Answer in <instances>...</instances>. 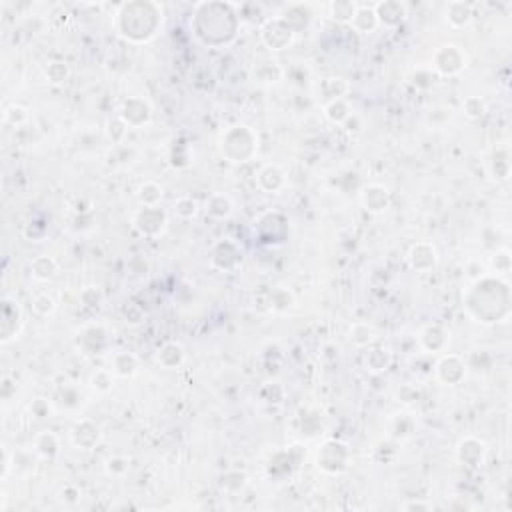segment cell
<instances>
[{
  "label": "cell",
  "instance_id": "8fae6325",
  "mask_svg": "<svg viewBox=\"0 0 512 512\" xmlns=\"http://www.w3.org/2000/svg\"><path fill=\"white\" fill-rule=\"evenodd\" d=\"M118 116L128 125V128H142L152 120V106L144 96H128L120 104Z\"/></svg>",
  "mask_w": 512,
  "mask_h": 512
},
{
  "label": "cell",
  "instance_id": "f5cc1de1",
  "mask_svg": "<svg viewBox=\"0 0 512 512\" xmlns=\"http://www.w3.org/2000/svg\"><path fill=\"white\" fill-rule=\"evenodd\" d=\"M464 273H466V276H468L473 282H476V280H480L482 276H487V266L480 263V261H470V263H466V266H464Z\"/></svg>",
  "mask_w": 512,
  "mask_h": 512
},
{
  "label": "cell",
  "instance_id": "6f0895ef",
  "mask_svg": "<svg viewBox=\"0 0 512 512\" xmlns=\"http://www.w3.org/2000/svg\"><path fill=\"white\" fill-rule=\"evenodd\" d=\"M78 497H80V490L76 487H73V485H68V487L63 490V500L70 502V504H75L76 500H78Z\"/></svg>",
  "mask_w": 512,
  "mask_h": 512
},
{
  "label": "cell",
  "instance_id": "484cf974",
  "mask_svg": "<svg viewBox=\"0 0 512 512\" xmlns=\"http://www.w3.org/2000/svg\"><path fill=\"white\" fill-rule=\"evenodd\" d=\"M350 85L349 80L340 78V76H330V78H323L320 85H318V94L320 99L326 102H332V100L344 99L349 94Z\"/></svg>",
  "mask_w": 512,
  "mask_h": 512
},
{
  "label": "cell",
  "instance_id": "816d5d0a",
  "mask_svg": "<svg viewBox=\"0 0 512 512\" xmlns=\"http://www.w3.org/2000/svg\"><path fill=\"white\" fill-rule=\"evenodd\" d=\"M80 302L85 306H99L100 302H102V292H100L99 288L87 287L80 292Z\"/></svg>",
  "mask_w": 512,
  "mask_h": 512
},
{
  "label": "cell",
  "instance_id": "5b68a950",
  "mask_svg": "<svg viewBox=\"0 0 512 512\" xmlns=\"http://www.w3.org/2000/svg\"><path fill=\"white\" fill-rule=\"evenodd\" d=\"M350 449L340 440H326L316 452V466L325 475H342L350 466Z\"/></svg>",
  "mask_w": 512,
  "mask_h": 512
},
{
  "label": "cell",
  "instance_id": "7dc6e473",
  "mask_svg": "<svg viewBox=\"0 0 512 512\" xmlns=\"http://www.w3.org/2000/svg\"><path fill=\"white\" fill-rule=\"evenodd\" d=\"M28 120V111L20 104H13L4 111V123L11 126H20Z\"/></svg>",
  "mask_w": 512,
  "mask_h": 512
},
{
  "label": "cell",
  "instance_id": "b9f144b4",
  "mask_svg": "<svg viewBox=\"0 0 512 512\" xmlns=\"http://www.w3.org/2000/svg\"><path fill=\"white\" fill-rule=\"evenodd\" d=\"M254 76H256V80H261V82H278V80L285 76V70H282L276 63H263L256 66Z\"/></svg>",
  "mask_w": 512,
  "mask_h": 512
},
{
  "label": "cell",
  "instance_id": "bcb514c9",
  "mask_svg": "<svg viewBox=\"0 0 512 512\" xmlns=\"http://www.w3.org/2000/svg\"><path fill=\"white\" fill-rule=\"evenodd\" d=\"M104 468H106L108 476H114V478H123V476L128 473L130 463H128V458H125V456H111V458L106 461V464H104Z\"/></svg>",
  "mask_w": 512,
  "mask_h": 512
},
{
  "label": "cell",
  "instance_id": "3957f363",
  "mask_svg": "<svg viewBox=\"0 0 512 512\" xmlns=\"http://www.w3.org/2000/svg\"><path fill=\"white\" fill-rule=\"evenodd\" d=\"M116 30L135 44L149 42L163 28V6L156 2H130L123 4L116 14Z\"/></svg>",
  "mask_w": 512,
  "mask_h": 512
},
{
  "label": "cell",
  "instance_id": "ba28073f",
  "mask_svg": "<svg viewBox=\"0 0 512 512\" xmlns=\"http://www.w3.org/2000/svg\"><path fill=\"white\" fill-rule=\"evenodd\" d=\"M294 37H296V30L288 25L282 16L266 20L263 28H261V38H263V42L270 50L288 49L294 42Z\"/></svg>",
  "mask_w": 512,
  "mask_h": 512
},
{
  "label": "cell",
  "instance_id": "7a4b0ae2",
  "mask_svg": "<svg viewBox=\"0 0 512 512\" xmlns=\"http://www.w3.org/2000/svg\"><path fill=\"white\" fill-rule=\"evenodd\" d=\"M238 14L232 13L230 4H216V2H200L196 4V13L192 18L194 35L206 46H226L237 37Z\"/></svg>",
  "mask_w": 512,
  "mask_h": 512
},
{
  "label": "cell",
  "instance_id": "9c48e42d",
  "mask_svg": "<svg viewBox=\"0 0 512 512\" xmlns=\"http://www.w3.org/2000/svg\"><path fill=\"white\" fill-rule=\"evenodd\" d=\"M25 328V314L23 308L18 306V302L13 299L2 300V320H0V342L8 344Z\"/></svg>",
  "mask_w": 512,
  "mask_h": 512
},
{
  "label": "cell",
  "instance_id": "ee69618b",
  "mask_svg": "<svg viewBox=\"0 0 512 512\" xmlns=\"http://www.w3.org/2000/svg\"><path fill=\"white\" fill-rule=\"evenodd\" d=\"M126 135H128V125H126L120 116H116L113 120H108V125H106V137H108V140H111L113 144H123Z\"/></svg>",
  "mask_w": 512,
  "mask_h": 512
},
{
  "label": "cell",
  "instance_id": "d6986e66",
  "mask_svg": "<svg viewBox=\"0 0 512 512\" xmlns=\"http://www.w3.org/2000/svg\"><path fill=\"white\" fill-rule=\"evenodd\" d=\"M376 18H378V25L388 26V28H394L400 26L406 16H408V8L404 2L400 0H387V2H378L375 6Z\"/></svg>",
  "mask_w": 512,
  "mask_h": 512
},
{
  "label": "cell",
  "instance_id": "c3c4849f",
  "mask_svg": "<svg viewBox=\"0 0 512 512\" xmlns=\"http://www.w3.org/2000/svg\"><path fill=\"white\" fill-rule=\"evenodd\" d=\"M435 80H437V75H435V70H430V68H418L413 76V85L416 88H430L435 85Z\"/></svg>",
  "mask_w": 512,
  "mask_h": 512
},
{
  "label": "cell",
  "instance_id": "30bf717a",
  "mask_svg": "<svg viewBox=\"0 0 512 512\" xmlns=\"http://www.w3.org/2000/svg\"><path fill=\"white\" fill-rule=\"evenodd\" d=\"M211 264L216 270L232 273L242 264V250H240L237 242H232L228 238L218 240L211 249Z\"/></svg>",
  "mask_w": 512,
  "mask_h": 512
},
{
  "label": "cell",
  "instance_id": "d590c367",
  "mask_svg": "<svg viewBox=\"0 0 512 512\" xmlns=\"http://www.w3.org/2000/svg\"><path fill=\"white\" fill-rule=\"evenodd\" d=\"M350 114H352V108H350L346 99L332 100V102H326L325 104V116L332 125L342 126L346 123V118H349Z\"/></svg>",
  "mask_w": 512,
  "mask_h": 512
},
{
  "label": "cell",
  "instance_id": "4316f807",
  "mask_svg": "<svg viewBox=\"0 0 512 512\" xmlns=\"http://www.w3.org/2000/svg\"><path fill=\"white\" fill-rule=\"evenodd\" d=\"M32 450L37 452L40 458L52 461V458L61 452V440H58V437H56L54 432L42 430V432H38L37 437H35Z\"/></svg>",
  "mask_w": 512,
  "mask_h": 512
},
{
  "label": "cell",
  "instance_id": "7402d4cb",
  "mask_svg": "<svg viewBox=\"0 0 512 512\" xmlns=\"http://www.w3.org/2000/svg\"><path fill=\"white\" fill-rule=\"evenodd\" d=\"M187 361V352L180 342H164L156 352V363L166 370H176Z\"/></svg>",
  "mask_w": 512,
  "mask_h": 512
},
{
  "label": "cell",
  "instance_id": "603a6c76",
  "mask_svg": "<svg viewBox=\"0 0 512 512\" xmlns=\"http://www.w3.org/2000/svg\"><path fill=\"white\" fill-rule=\"evenodd\" d=\"M488 175L494 180H506L511 176V150L506 144H499L488 161Z\"/></svg>",
  "mask_w": 512,
  "mask_h": 512
},
{
  "label": "cell",
  "instance_id": "f35d334b",
  "mask_svg": "<svg viewBox=\"0 0 512 512\" xmlns=\"http://www.w3.org/2000/svg\"><path fill=\"white\" fill-rule=\"evenodd\" d=\"M200 213L199 200L192 199V196H180L175 202V214L182 220H192L196 218V214Z\"/></svg>",
  "mask_w": 512,
  "mask_h": 512
},
{
  "label": "cell",
  "instance_id": "d6a6232c",
  "mask_svg": "<svg viewBox=\"0 0 512 512\" xmlns=\"http://www.w3.org/2000/svg\"><path fill=\"white\" fill-rule=\"evenodd\" d=\"M350 26L356 30V32H361V35H370V32H375L376 28H378V18H376V13L375 8H368V6H358L356 8V13H354V18H352V23Z\"/></svg>",
  "mask_w": 512,
  "mask_h": 512
},
{
  "label": "cell",
  "instance_id": "e0dca14e",
  "mask_svg": "<svg viewBox=\"0 0 512 512\" xmlns=\"http://www.w3.org/2000/svg\"><path fill=\"white\" fill-rule=\"evenodd\" d=\"M76 344H78V349L82 350L85 354H96L100 350L106 349V344H108V330L102 325L85 326L78 332Z\"/></svg>",
  "mask_w": 512,
  "mask_h": 512
},
{
  "label": "cell",
  "instance_id": "7bdbcfd3",
  "mask_svg": "<svg viewBox=\"0 0 512 512\" xmlns=\"http://www.w3.org/2000/svg\"><path fill=\"white\" fill-rule=\"evenodd\" d=\"M463 113L473 120L482 118L487 114V100L480 99V96H466L463 100Z\"/></svg>",
  "mask_w": 512,
  "mask_h": 512
},
{
  "label": "cell",
  "instance_id": "ac0fdd59",
  "mask_svg": "<svg viewBox=\"0 0 512 512\" xmlns=\"http://www.w3.org/2000/svg\"><path fill=\"white\" fill-rule=\"evenodd\" d=\"M70 438H73V444H75L76 449L92 450L100 442L102 432H100V426L96 425L94 420L82 418V420H78V423L73 426Z\"/></svg>",
  "mask_w": 512,
  "mask_h": 512
},
{
  "label": "cell",
  "instance_id": "44dd1931",
  "mask_svg": "<svg viewBox=\"0 0 512 512\" xmlns=\"http://www.w3.org/2000/svg\"><path fill=\"white\" fill-rule=\"evenodd\" d=\"M418 342L426 352H442V350L449 346L450 342V332L442 325H426L420 335H418Z\"/></svg>",
  "mask_w": 512,
  "mask_h": 512
},
{
  "label": "cell",
  "instance_id": "5bb4252c",
  "mask_svg": "<svg viewBox=\"0 0 512 512\" xmlns=\"http://www.w3.org/2000/svg\"><path fill=\"white\" fill-rule=\"evenodd\" d=\"M435 375H437L438 382H442L444 387H456L466 376V363L458 354H447L437 363Z\"/></svg>",
  "mask_w": 512,
  "mask_h": 512
},
{
  "label": "cell",
  "instance_id": "f907efd6",
  "mask_svg": "<svg viewBox=\"0 0 512 512\" xmlns=\"http://www.w3.org/2000/svg\"><path fill=\"white\" fill-rule=\"evenodd\" d=\"M123 316H125V323L126 325H132L137 326L142 323V318H144V313H142V308L137 306V304H126L125 311H123Z\"/></svg>",
  "mask_w": 512,
  "mask_h": 512
},
{
  "label": "cell",
  "instance_id": "681fc988",
  "mask_svg": "<svg viewBox=\"0 0 512 512\" xmlns=\"http://www.w3.org/2000/svg\"><path fill=\"white\" fill-rule=\"evenodd\" d=\"M30 414L37 420H46V418L52 416V404L46 399H37L30 404Z\"/></svg>",
  "mask_w": 512,
  "mask_h": 512
},
{
  "label": "cell",
  "instance_id": "4fadbf2b",
  "mask_svg": "<svg viewBox=\"0 0 512 512\" xmlns=\"http://www.w3.org/2000/svg\"><path fill=\"white\" fill-rule=\"evenodd\" d=\"M256 232L263 238V242H285L288 235V220L287 216L280 213H266L258 218L256 223Z\"/></svg>",
  "mask_w": 512,
  "mask_h": 512
},
{
  "label": "cell",
  "instance_id": "d4e9b609",
  "mask_svg": "<svg viewBox=\"0 0 512 512\" xmlns=\"http://www.w3.org/2000/svg\"><path fill=\"white\" fill-rule=\"evenodd\" d=\"M392 364V352L388 349H382V346H376V349H370L364 352V366L368 373L373 375H382L387 373Z\"/></svg>",
  "mask_w": 512,
  "mask_h": 512
},
{
  "label": "cell",
  "instance_id": "60d3db41",
  "mask_svg": "<svg viewBox=\"0 0 512 512\" xmlns=\"http://www.w3.org/2000/svg\"><path fill=\"white\" fill-rule=\"evenodd\" d=\"M511 268H512V258L511 252L506 249L497 250V252L490 256V270H492L494 275L506 276L511 273Z\"/></svg>",
  "mask_w": 512,
  "mask_h": 512
},
{
  "label": "cell",
  "instance_id": "11a10c76",
  "mask_svg": "<svg viewBox=\"0 0 512 512\" xmlns=\"http://www.w3.org/2000/svg\"><path fill=\"white\" fill-rule=\"evenodd\" d=\"M400 508L406 512H416V511L428 512V511H432V504H430V502H425V500L411 499V500H406L404 504H400Z\"/></svg>",
  "mask_w": 512,
  "mask_h": 512
},
{
  "label": "cell",
  "instance_id": "8d00e7d4",
  "mask_svg": "<svg viewBox=\"0 0 512 512\" xmlns=\"http://www.w3.org/2000/svg\"><path fill=\"white\" fill-rule=\"evenodd\" d=\"M356 4L354 2H349V0H342V2H330L328 4V13H330V18L337 20V23H342V25H350L352 18H354V13H356Z\"/></svg>",
  "mask_w": 512,
  "mask_h": 512
},
{
  "label": "cell",
  "instance_id": "4dcf8cb0",
  "mask_svg": "<svg viewBox=\"0 0 512 512\" xmlns=\"http://www.w3.org/2000/svg\"><path fill=\"white\" fill-rule=\"evenodd\" d=\"M416 432V420L413 414L408 413H397L390 418V435L397 440H406Z\"/></svg>",
  "mask_w": 512,
  "mask_h": 512
},
{
  "label": "cell",
  "instance_id": "2e32d148",
  "mask_svg": "<svg viewBox=\"0 0 512 512\" xmlns=\"http://www.w3.org/2000/svg\"><path fill=\"white\" fill-rule=\"evenodd\" d=\"M361 206L368 214H382L390 206V190L385 185H366L361 190Z\"/></svg>",
  "mask_w": 512,
  "mask_h": 512
},
{
  "label": "cell",
  "instance_id": "277c9868",
  "mask_svg": "<svg viewBox=\"0 0 512 512\" xmlns=\"http://www.w3.org/2000/svg\"><path fill=\"white\" fill-rule=\"evenodd\" d=\"M218 150L228 163H249L258 152V135L246 125L228 126L218 138Z\"/></svg>",
  "mask_w": 512,
  "mask_h": 512
},
{
  "label": "cell",
  "instance_id": "6da1fadb",
  "mask_svg": "<svg viewBox=\"0 0 512 512\" xmlns=\"http://www.w3.org/2000/svg\"><path fill=\"white\" fill-rule=\"evenodd\" d=\"M466 308L478 323L494 325L502 323L511 314V292L504 280L482 276L466 294Z\"/></svg>",
  "mask_w": 512,
  "mask_h": 512
},
{
  "label": "cell",
  "instance_id": "f546056e",
  "mask_svg": "<svg viewBox=\"0 0 512 512\" xmlns=\"http://www.w3.org/2000/svg\"><path fill=\"white\" fill-rule=\"evenodd\" d=\"M349 340L358 349H368L378 340V332L368 323H354L349 330Z\"/></svg>",
  "mask_w": 512,
  "mask_h": 512
},
{
  "label": "cell",
  "instance_id": "f1b7e54d",
  "mask_svg": "<svg viewBox=\"0 0 512 512\" xmlns=\"http://www.w3.org/2000/svg\"><path fill=\"white\" fill-rule=\"evenodd\" d=\"M30 275L38 282H49L58 275V263L49 254H40L30 263Z\"/></svg>",
  "mask_w": 512,
  "mask_h": 512
},
{
  "label": "cell",
  "instance_id": "ffe728a7",
  "mask_svg": "<svg viewBox=\"0 0 512 512\" xmlns=\"http://www.w3.org/2000/svg\"><path fill=\"white\" fill-rule=\"evenodd\" d=\"M256 187L263 192L276 194L287 187V173L278 164H264L256 173Z\"/></svg>",
  "mask_w": 512,
  "mask_h": 512
},
{
  "label": "cell",
  "instance_id": "74e56055",
  "mask_svg": "<svg viewBox=\"0 0 512 512\" xmlns=\"http://www.w3.org/2000/svg\"><path fill=\"white\" fill-rule=\"evenodd\" d=\"M44 78H46V82H50V85L61 87V85H64L70 78V66L63 63V61L49 63V66L44 68Z\"/></svg>",
  "mask_w": 512,
  "mask_h": 512
},
{
  "label": "cell",
  "instance_id": "9f6ffc18",
  "mask_svg": "<svg viewBox=\"0 0 512 512\" xmlns=\"http://www.w3.org/2000/svg\"><path fill=\"white\" fill-rule=\"evenodd\" d=\"M13 463H14V456L11 454V450L6 449V447H2V480H6V476L11 473V468H13Z\"/></svg>",
  "mask_w": 512,
  "mask_h": 512
},
{
  "label": "cell",
  "instance_id": "7c38bea8",
  "mask_svg": "<svg viewBox=\"0 0 512 512\" xmlns=\"http://www.w3.org/2000/svg\"><path fill=\"white\" fill-rule=\"evenodd\" d=\"M456 461L466 466V468H480L487 463L488 456V444L485 440L476 437H464L458 444H456Z\"/></svg>",
  "mask_w": 512,
  "mask_h": 512
},
{
  "label": "cell",
  "instance_id": "83f0119b",
  "mask_svg": "<svg viewBox=\"0 0 512 512\" xmlns=\"http://www.w3.org/2000/svg\"><path fill=\"white\" fill-rule=\"evenodd\" d=\"M114 375L120 378H130L138 373V356L128 352V350H118L113 354V364H111Z\"/></svg>",
  "mask_w": 512,
  "mask_h": 512
},
{
  "label": "cell",
  "instance_id": "836d02e7",
  "mask_svg": "<svg viewBox=\"0 0 512 512\" xmlns=\"http://www.w3.org/2000/svg\"><path fill=\"white\" fill-rule=\"evenodd\" d=\"M164 196L163 187L154 180H146L142 182L137 190V200L140 202V206H158L161 200Z\"/></svg>",
  "mask_w": 512,
  "mask_h": 512
},
{
  "label": "cell",
  "instance_id": "52a82bcc",
  "mask_svg": "<svg viewBox=\"0 0 512 512\" xmlns=\"http://www.w3.org/2000/svg\"><path fill=\"white\" fill-rule=\"evenodd\" d=\"M132 226L135 230L146 238H158L168 228V214L158 206H140L132 214Z\"/></svg>",
  "mask_w": 512,
  "mask_h": 512
},
{
  "label": "cell",
  "instance_id": "e575fe53",
  "mask_svg": "<svg viewBox=\"0 0 512 512\" xmlns=\"http://www.w3.org/2000/svg\"><path fill=\"white\" fill-rule=\"evenodd\" d=\"M294 306V294L288 288H273V292L268 294V308L273 313H288Z\"/></svg>",
  "mask_w": 512,
  "mask_h": 512
},
{
  "label": "cell",
  "instance_id": "1f68e13d",
  "mask_svg": "<svg viewBox=\"0 0 512 512\" xmlns=\"http://www.w3.org/2000/svg\"><path fill=\"white\" fill-rule=\"evenodd\" d=\"M447 23L452 28H464L473 23V6L466 2H450L447 6Z\"/></svg>",
  "mask_w": 512,
  "mask_h": 512
},
{
  "label": "cell",
  "instance_id": "ab89813d",
  "mask_svg": "<svg viewBox=\"0 0 512 512\" xmlns=\"http://www.w3.org/2000/svg\"><path fill=\"white\" fill-rule=\"evenodd\" d=\"M114 373L113 370H108V368H99L96 373H92L90 376V387L94 388L96 392L100 394H106V392H111L114 387Z\"/></svg>",
  "mask_w": 512,
  "mask_h": 512
},
{
  "label": "cell",
  "instance_id": "9a60e30c",
  "mask_svg": "<svg viewBox=\"0 0 512 512\" xmlns=\"http://www.w3.org/2000/svg\"><path fill=\"white\" fill-rule=\"evenodd\" d=\"M408 264H411V268L416 270V273H430V270H435L438 264V250L437 246L432 244V242H428V240H420V242H416L411 246L408 250Z\"/></svg>",
  "mask_w": 512,
  "mask_h": 512
},
{
  "label": "cell",
  "instance_id": "f6af8a7d",
  "mask_svg": "<svg viewBox=\"0 0 512 512\" xmlns=\"http://www.w3.org/2000/svg\"><path fill=\"white\" fill-rule=\"evenodd\" d=\"M56 300L49 296V294H37L35 300H32V311L38 314V316H50V314L56 313Z\"/></svg>",
  "mask_w": 512,
  "mask_h": 512
},
{
  "label": "cell",
  "instance_id": "8992f818",
  "mask_svg": "<svg viewBox=\"0 0 512 512\" xmlns=\"http://www.w3.org/2000/svg\"><path fill=\"white\" fill-rule=\"evenodd\" d=\"M468 66V56L458 44H442L432 54V70L438 76H458Z\"/></svg>",
  "mask_w": 512,
  "mask_h": 512
},
{
  "label": "cell",
  "instance_id": "db71d44e",
  "mask_svg": "<svg viewBox=\"0 0 512 512\" xmlns=\"http://www.w3.org/2000/svg\"><path fill=\"white\" fill-rule=\"evenodd\" d=\"M342 128H344L349 135H358V132H363V128H364L363 118H361V116H358L356 113H352L349 118H346V123L342 125Z\"/></svg>",
  "mask_w": 512,
  "mask_h": 512
},
{
  "label": "cell",
  "instance_id": "cb8c5ba5",
  "mask_svg": "<svg viewBox=\"0 0 512 512\" xmlns=\"http://www.w3.org/2000/svg\"><path fill=\"white\" fill-rule=\"evenodd\" d=\"M235 211V202L232 199L225 194V192H216L211 194L206 202H204V213L208 214L214 220H226Z\"/></svg>",
  "mask_w": 512,
  "mask_h": 512
}]
</instances>
